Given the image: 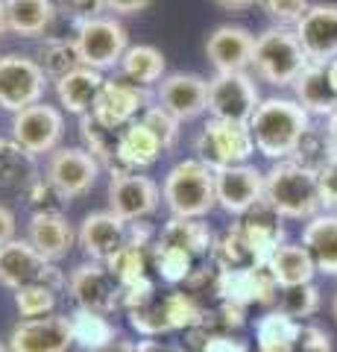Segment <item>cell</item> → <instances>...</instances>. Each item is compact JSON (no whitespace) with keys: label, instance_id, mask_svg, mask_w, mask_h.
<instances>
[{"label":"cell","instance_id":"f35d334b","mask_svg":"<svg viewBox=\"0 0 337 352\" xmlns=\"http://www.w3.org/2000/svg\"><path fill=\"white\" fill-rule=\"evenodd\" d=\"M32 182V156L12 138H0V185L18 188Z\"/></svg>","mask_w":337,"mask_h":352},{"label":"cell","instance_id":"ffe728a7","mask_svg":"<svg viewBox=\"0 0 337 352\" xmlns=\"http://www.w3.org/2000/svg\"><path fill=\"white\" fill-rule=\"evenodd\" d=\"M126 235L129 223L124 217H117L112 208H106V212H91L82 217L77 229V244L91 261H106L112 252L126 244Z\"/></svg>","mask_w":337,"mask_h":352},{"label":"cell","instance_id":"74e56055","mask_svg":"<svg viewBox=\"0 0 337 352\" xmlns=\"http://www.w3.org/2000/svg\"><path fill=\"white\" fill-rule=\"evenodd\" d=\"M36 62L45 68V74L50 76L53 82H56L59 76L71 74L73 68H80V65H82L73 38H45V41L38 44Z\"/></svg>","mask_w":337,"mask_h":352},{"label":"cell","instance_id":"1f68e13d","mask_svg":"<svg viewBox=\"0 0 337 352\" xmlns=\"http://www.w3.org/2000/svg\"><path fill=\"white\" fill-rule=\"evenodd\" d=\"M121 74L126 76L129 82L135 85H159L161 80H165V53H161L159 47H153V44H129V50L124 53L121 59Z\"/></svg>","mask_w":337,"mask_h":352},{"label":"cell","instance_id":"d6986e66","mask_svg":"<svg viewBox=\"0 0 337 352\" xmlns=\"http://www.w3.org/2000/svg\"><path fill=\"white\" fill-rule=\"evenodd\" d=\"M293 30L311 62L329 65L337 59V3H311Z\"/></svg>","mask_w":337,"mask_h":352},{"label":"cell","instance_id":"5b68a950","mask_svg":"<svg viewBox=\"0 0 337 352\" xmlns=\"http://www.w3.org/2000/svg\"><path fill=\"white\" fill-rule=\"evenodd\" d=\"M194 150H197V159L209 164L211 170H223L232 168V164H246L249 156L255 153V141L253 132H249V124L209 118V124L197 135Z\"/></svg>","mask_w":337,"mask_h":352},{"label":"cell","instance_id":"52a82bcc","mask_svg":"<svg viewBox=\"0 0 337 352\" xmlns=\"http://www.w3.org/2000/svg\"><path fill=\"white\" fill-rule=\"evenodd\" d=\"M47 80L50 76L36 59L21 56V53L0 56V109L15 115L21 109L41 103L47 91Z\"/></svg>","mask_w":337,"mask_h":352},{"label":"cell","instance_id":"7a4b0ae2","mask_svg":"<svg viewBox=\"0 0 337 352\" xmlns=\"http://www.w3.org/2000/svg\"><path fill=\"white\" fill-rule=\"evenodd\" d=\"M264 203L288 220L317 217L323 208L317 173L293 159L273 162V168L264 173Z\"/></svg>","mask_w":337,"mask_h":352},{"label":"cell","instance_id":"ba28073f","mask_svg":"<svg viewBox=\"0 0 337 352\" xmlns=\"http://www.w3.org/2000/svg\"><path fill=\"white\" fill-rule=\"evenodd\" d=\"M32 282H50V285H56V288H62L68 279H65L56 264L47 261L27 238L24 241L12 238L9 244L0 247V285L18 291Z\"/></svg>","mask_w":337,"mask_h":352},{"label":"cell","instance_id":"8d00e7d4","mask_svg":"<svg viewBox=\"0 0 337 352\" xmlns=\"http://www.w3.org/2000/svg\"><path fill=\"white\" fill-rule=\"evenodd\" d=\"M150 258H153V270L159 273V279L167 282V285L188 282V276L194 273V261H197L188 250L165 244V241H156L153 252H150Z\"/></svg>","mask_w":337,"mask_h":352},{"label":"cell","instance_id":"277c9868","mask_svg":"<svg viewBox=\"0 0 337 352\" xmlns=\"http://www.w3.org/2000/svg\"><path fill=\"white\" fill-rule=\"evenodd\" d=\"M311 65L305 47L297 36L293 27H270L255 38V56H253V68L255 76L264 80L276 88L293 85L297 76Z\"/></svg>","mask_w":337,"mask_h":352},{"label":"cell","instance_id":"7c38bea8","mask_svg":"<svg viewBox=\"0 0 337 352\" xmlns=\"http://www.w3.org/2000/svg\"><path fill=\"white\" fill-rule=\"evenodd\" d=\"M100 170H103L100 162L85 147H59L50 153L45 176L62 200H77V197L89 194L94 188Z\"/></svg>","mask_w":337,"mask_h":352},{"label":"cell","instance_id":"44dd1931","mask_svg":"<svg viewBox=\"0 0 337 352\" xmlns=\"http://www.w3.org/2000/svg\"><path fill=\"white\" fill-rule=\"evenodd\" d=\"M205 56H209V62L214 65L217 74L246 71V68H253L255 36L246 27L223 24L211 32L209 41H205Z\"/></svg>","mask_w":337,"mask_h":352},{"label":"cell","instance_id":"603a6c76","mask_svg":"<svg viewBox=\"0 0 337 352\" xmlns=\"http://www.w3.org/2000/svg\"><path fill=\"white\" fill-rule=\"evenodd\" d=\"M161 153H165V147L156 138V132L138 118L117 132V153H115L117 168L115 170H144L159 162Z\"/></svg>","mask_w":337,"mask_h":352},{"label":"cell","instance_id":"f907efd6","mask_svg":"<svg viewBox=\"0 0 337 352\" xmlns=\"http://www.w3.org/2000/svg\"><path fill=\"white\" fill-rule=\"evenodd\" d=\"M103 3L108 12H115V15H138V12H144L153 0H103Z\"/></svg>","mask_w":337,"mask_h":352},{"label":"cell","instance_id":"9c48e42d","mask_svg":"<svg viewBox=\"0 0 337 352\" xmlns=\"http://www.w3.org/2000/svg\"><path fill=\"white\" fill-rule=\"evenodd\" d=\"M62 135H65L62 109L50 106L45 100L21 109V112H15V118H12V141L18 147H24L32 159L59 150Z\"/></svg>","mask_w":337,"mask_h":352},{"label":"cell","instance_id":"d4e9b609","mask_svg":"<svg viewBox=\"0 0 337 352\" xmlns=\"http://www.w3.org/2000/svg\"><path fill=\"white\" fill-rule=\"evenodd\" d=\"M241 226L246 232V241L253 247V256L258 264H267L270 256L285 244V226H281V214L273 212L267 203H258L255 208L241 217Z\"/></svg>","mask_w":337,"mask_h":352},{"label":"cell","instance_id":"8992f818","mask_svg":"<svg viewBox=\"0 0 337 352\" xmlns=\"http://www.w3.org/2000/svg\"><path fill=\"white\" fill-rule=\"evenodd\" d=\"M73 44H77L80 62L85 68L108 71L115 65H121L124 53L129 50V36H126V27L117 18L100 15V18L77 24Z\"/></svg>","mask_w":337,"mask_h":352},{"label":"cell","instance_id":"681fc988","mask_svg":"<svg viewBox=\"0 0 337 352\" xmlns=\"http://www.w3.org/2000/svg\"><path fill=\"white\" fill-rule=\"evenodd\" d=\"M197 352H249V344L235 338L232 332H217L211 338H205Z\"/></svg>","mask_w":337,"mask_h":352},{"label":"cell","instance_id":"4fadbf2b","mask_svg":"<svg viewBox=\"0 0 337 352\" xmlns=\"http://www.w3.org/2000/svg\"><path fill=\"white\" fill-rule=\"evenodd\" d=\"M68 296L77 308H91V311H103L112 314L115 308H121V285L108 273V267L103 261H82L71 270L68 282Z\"/></svg>","mask_w":337,"mask_h":352},{"label":"cell","instance_id":"cb8c5ba5","mask_svg":"<svg viewBox=\"0 0 337 352\" xmlns=\"http://www.w3.org/2000/svg\"><path fill=\"white\" fill-rule=\"evenodd\" d=\"M106 85V76L103 71H94V68H85V65H80V68H73L71 74H65L56 80V97H59V106L65 109V112L71 115H89L97 97H100Z\"/></svg>","mask_w":337,"mask_h":352},{"label":"cell","instance_id":"9a60e30c","mask_svg":"<svg viewBox=\"0 0 337 352\" xmlns=\"http://www.w3.org/2000/svg\"><path fill=\"white\" fill-rule=\"evenodd\" d=\"M214 185H217V206L235 217H244L249 208L264 203V173L249 162L214 170Z\"/></svg>","mask_w":337,"mask_h":352},{"label":"cell","instance_id":"816d5d0a","mask_svg":"<svg viewBox=\"0 0 337 352\" xmlns=\"http://www.w3.org/2000/svg\"><path fill=\"white\" fill-rule=\"evenodd\" d=\"M15 238V214L6 206H0V247Z\"/></svg>","mask_w":337,"mask_h":352},{"label":"cell","instance_id":"4316f807","mask_svg":"<svg viewBox=\"0 0 337 352\" xmlns=\"http://www.w3.org/2000/svg\"><path fill=\"white\" fill-rule=\"evenodd\" d=\"M302 247L311 252L317 273L337 276V212L311 217L302 229Z\"/></svg>","mask_w":337,"mask_h":352},{"label":"cell","instance_id":"ac0fdd59","mask_svg":"<svg viewBox=\"0 0 337 352\" xmlns=\"http://www.w3.org/2000/svg\"><path fill=\"white\" fill-rule=\"evenodd\" d=\"M156 103L165 106L182 124L194 120L202 112H209V80H202L200 74H182V71L167 74L156 85Z\"/></svg>","mask_w":337,"mask_h":352},{"label":"cell","instance_id":"e575fe53","mask_svg":"<svg viewBox=\"0 0 337 352\" xmlns=\"http://www.w3.org/2000/svg\"><path fill=\"white\" fill-rule=\"evenodd\" d=\"M211 261H214L220 270H237V267H249V264H258L241 223H232V226L223 232L220 241H214Z\"/></svg>","mask_w":337,"mask_h":352},{"label":"cell","instance_id":"ee69618b","mask_svg":"<svg viewBox=\"0 0 337 352\" xmlns=\"http://www.w3.org/2000/svg\"><path fill=\"white\" fill-rule=\"evenodd\" d=\"M141 120L156 132V138L161 141V147L165 150H173L176 147V141H179V126H182V120L179 118H173L165 106H147L144 109V115H141Z\"/></svg>","mask_w":337,"mask_h":352},{"label":"cell","instance_id":"7402d4cb","mask_svg":"<svg viewBox=\"0 0 337 352\" xmlns=\"http://www.w3.org/2000/svg\"><path fill=\"white\" fill-rule=\"evenodd\" d=\"M27 241L47 261L56 264L59 258H65L71 252L73 241H77V232H73V226L68 223V217L62 212H32Z\"/></svg>","mask_w":337,"mask_h":352},{"label":"cell","instance_id":"6f0895ef","mask_svg":"<svg viewBox=\"0 0 337 352\" xmlns=\"http://www.w3.org/2000/svg\"><path fill=\"white\" fill-rule=\"evenodd\" d=\"M9 32V18H6V0H0V36Z\"/></svg>","mask_w":337,"mask_h":352},{"label":"cell","instance_id":"f6af8a7d","mask_svg":"<svg viewBox=\"0 0 337 352\" xmlns=\"http://www.w3.org/2000/svg\"><path fill=\"white\" fill-rule=\"evenodd\" d=\"M261 6L279 27H297V21L308 12L311 0H261Z\"/></svg>","mask_w":337,"mask_h":352},{"label":"cell","instance_id":"f546056e","mask_svg":"<svg viewBox=\"0 0 337 352\" xmlns=\"http://www.w3.org/2000/svg\"><path fill=\"white\" fill-rule=\"evenodd\" d=\"M9 32L21 38H36L50 30L56 18V3L53 0H6Z\"/></svg>","mask_w":337,"mask_h":352},{"label":"cell","instance_id":"b9f144b4","mask_svg":"<svg viewBox=\"0 0 337 352\" xmlns=\"http://www.w3.org/2000/svg\"><path fill=\"white\" fill-rule=\"evenodd\" d=\"M126 317H129V326H132L138 335H144V338H159V335L170 332L167 314H165V296L161 294H156L147 305L126 311Z\"/></svg>","mask_w":337,"mask_h":352},{"label":"cell","instance_id":"db71d44e","mask_svg":"<svg viewBox=\"0 0 337 352\" xmlns=\"http://www.w3.org/2000/svg\"><path fill=\"white\" fill-rule=\"evenodd\" d=\"M167 349L170 346H165L156 338H144V340H138V344H135V352H167Z\"/></svg>","mask_w":337,"mask_h":352},{"label":"cell","instance_id":"bcb514c9","mask_svg":"<svg viewBox=\"0 0 337 352\" xmlns=\"http://www.w3.org/2000/svg\"><path fill=\"white\" fill-rule=\"evenodd\" d=\"M320 182V197H323V208H332L337 212V153L325 162V168L317 173Z\"/></svg>","mask_w":337,"mask_h":352},{"label":"cell","instance_id":"680465c9","mask_svg":"<svg viewBox=\"0 0 337 352\" xmlns=\"http://www.w3.org/2000/svg\"><path fill=\"white\" fill-rule=\"evenodd\" d=\"M325 68H329V80H332L334 91H337V59H334V62H329V65H325Z\"/></svg>","mask_w":337,"mask_h":352},{"label":"cell","instance_id":"4dcf8cb0","mask_svg":"<svg viewBox=\"0 0 337 352\" xmlns=\"http://www.w3.org/2000/svg\"><path fill=\"white\" fill-rule=\"evenodd\" d=\"M159 241L188 250L194 258H205V256L211 258V250H214L211 229L202 223V217H170L165 229L159 232Z\"/></svg>","mask_w":337,"mask_h":352},{"label":"cell","instance_id":"e0dca14e","mask_svg":"<svg viewBox=\"0 0 337 352\" xmlns=\"http://www.w3.org/2000/svg\"><path fill=\"white\" fill-rule=\"evenodd\" d=\"M73 346V332L68 314L24 317L9 335L12 352H68Z\"/></svg>","mask_w":337,"mask_h":352},{"label":"cell","instance_id":"ab89813d","mask_svg":"<svg viewBox=\"0 0 337 352\" xmlns=\"http://www.w3.org/2000/svg\"><path fill=\"white\" fill-rule=\"evenodd\" d=\"M59 288L50 282H32L15 291V308L21 317H47L56 308Z\"/></svg>","mask_w":337,"mask_h":352},{"label":"cell","instance_id":"9f6ffc18","mask_svg":"<svg viewBox=\"0 0 337 352\" xmlns=\"http://www.w3.org/2000/svg\"><path fill=\"white\" fill-rule=\"evenodd\" d=\"M325 132H329L332 147H334V153H337V109H334V115L325 118Z\"/></svg>","mask_w":337,"mask_h":352},{"label":"cell","instance_id":"83f0119b","mask_svg":"<svg viewBox=\"0 0 337 352\" xmlns=\"http://www.w3.org/2000/svg\"><path fill=\"white\" fill-rule=\"evenodd\" d=\"M302 323L281 308L261 314L255 323V352H297Z\"/></svg>","mask_w":337,"mask_h":352},{"label":"cell","instance_id":"6da1fadb","mask_svg":"<svg viewBox=\"0 0 337 352\" xmlns=\"http://www.w3.org/2000/svg\"><path fill=\"white\" fill-rule=\"evenodd\" d=\"M311 129V115L290 97H267L249 118L255 150L270 162L293 159L302 135Z\"/></svg>","mask_w":337,"mask_h":352},{"label":"cell","instance_id":"f1b7e54d","mask_svg":"<svg viewBox=\"0 0 337 352\" xmlns=\"http://www.w3.org/2000/svg\"><path fill=\"white\" fill-rule=\"evenodd\" d=\"M267 267H270V273H273V279L279 282V288L308 285V282H314V273H317L311 252L302 244H288V241L270 256Z\"/></svg>","mask_w":337,"mask_h":352},{"label":"cell","instance_id":"d6a6232c","mask_svg":"<svg viewBox=\"0 0 337 352\" xmlns=\"http://www.w3.org/2000/svg\"><path fill=\"white\" fill-rule=\"evenodd\" d=\"M71 332H73V346L82 352H100L112 340H117V329L108 320V314L91 311V308H77L71 317Z\"/></svg>","mask_w":337,"mask_h":352},{"label":"cell","instance_id":"7bdbcfd3","mask_svg":"<svg viewBox=\"0 0 337 352\" xmlns=\"http://www.w3.org/2000/svg\"><path fill=\"white\" fill-rule=\"evenodd\" d=\"M279 308L288 311L290 317H297V320L317 314V308H320L317 285L308 282V285H297V288H281L279 291Z\"/></svg>","mask_w":337,"mask_h":352},{"label":"cell","instance_id":"2e32d148","mask_svg":"<svg viewBox=\"0 0 337 352\" xmlns=\"http://www.w3.org/2000/svg\"><path fill=\"white\" fill-rule=\"evenodd\" d=\"M153 106L150 103V91L144 85L135 82H121V80H106L100 97L91 109V115L100 120L103 126L121 132L124 126H129L132 120H138L144 115V109Z\"/></svg>","mask_w":337,"mask_h":352},{"label":"cell","instance_id":"7dc6e473","mask_svg":"<svg viewBox=\"0 0 337 352\" xmlns=\"http://www.w3.org/2000/svg\"><path fill=\"white\" fill-rule=\"evenodd\" d=\"M62 9L73 18V24H82V21L100 18L103 12H108L103 0H62Z\"/></svg>","mask_w":337,"mask_h":352},{"label":"cell","instance_id":"11a10c76","mask_svg":"<svg viewBox=\"0 0 337 352\" xmlns=\"http://www.w3.org/2000/svg\"><path fill=\"white\" fill-rule=\"evenodd\" d=\"M100 352H135V344H132V340L117 338V340H112V344H108V346H103Z\"/></svg>","mask_w":337,"mask_h":352},{"label":"cell","instance_id":"5bb4252c","mask_svg":"<svg viewBox=\"0 0 337 352\" xmlns=\"http://www.w3.org/2000/svg\"><path fill=\"white\" fill-rule=\"evenodd\" d=\"M279 282L273 279L267 264H249L237 270H220L217 273V300L237 302V305H273L279 300Z\"/></svg>","mask_w":337,"mask_h":352},{"label":"cell","instance_id":"3957f363","mask_svg":"<svg viewBox=\"0 0 337 352\" xmlns=\"http://www.w3.org/2000/svg\"><path fill=\"white\" fill-rule=\"evenodd\" d=\"M161 200L173 217H205L217 206L214 170L200 159L176 162L161 182Z\"/></svg>","mask_w":337,"mask_h":352},{"label":"cell","instance_id":"836d02e7","mask_svg":"<svg viewBox=\"0 0 337 352\" xmlns=\"http://www.w3.org/2000/svg\"><path fill=\"white\" fill-rule=\"evenodd\" d=\"M150 247H138V244H126L112 252L103 264L108 267V273L117 279V285H132V282H141V279H147L150 276V267H153V258H150Z\"/></svg>","mask_w":337,"mask_h":352},{"label":"cell","instance_id":"60d3db41","mask_svg":"<svg viewBox=\"0 0 337 352\" xmlns=\"http://www.w3.org/2000/svg\"><path fill=\"white\" fill-rule=\"evenodd\" d=\"M334 156V147H332V138L325 129L311 126L305 135H302L297 153H293V162H299L302 168H308L314 173H320L325 168V162Z\"/></svg>","mask_w":337,"mask_h":352},{"label":"cell","instance_id":"6125c7cd","mask_svg":"<svg viewBox=\"0 0 337 352\" xmlns=\"http://www.w3.org/2000/svg\"><path fill=\"white\" fill-rule=\"evenodd\" d=\"M167 352H188V349H179V346H173V349H167Z\"/></svg>","mask_w":337,"mask_h":352},{"label":"cell","instance_id":"c3c4849f","mask_svg":"<svg viewBox=\"0 0 337 352\" xmlns=\"http://www.w3.org/2000/svg\"><path fill=\"white\" fill-rule=\"evenodd\" d=\"M297 352H332V338L320 326H302Z\"/></svg>","mask_w":337,"mask_h":352},{"label":"cell","instance_id":"91938a15","mask_svg":"<svg viewBox=\"0 0 337 352\" xmlns=\"http://www.w3.org/2000/svg\"><path fill=\"white\" fill-rule=\"evenodd\" d=\"M332 314H334V320H337V294H334V300H332Z\"/></svg>","mask_w":337,"mask_h":352},{"label":"cell","instance_id":"484cf974","mask_svg":"<svg viewBox=\"0 0 337 352\" xmlns=\"http://www.w3.org/2000/svg\"><path fill=\"white\" fill-rule=\"evenodd\" d=\"M293 88V100H297L311 118H329L334 115L337 109V91L329 80V68L325 65L311 62L305 71L297 76V82L290 85Z\"/></svg>","mask_w":337,"mask_h":352},{"label":"cell","instance_id":"8fae6325","mask_svg":"<svg viewBox=\"0 0 337 352\" xmlns=\"http://www.w3.org/2000/svg\"><path fill=\"white\" fill-rule=\"evenodd\" d=\"M161 203V188L141 170H112L108 179V208L126 223L147 220Z\"/></svg>","mask_w":337,"mask_h":352},{"label":"cell","instance_id":"94428289","mask_svg":"<svg viewBox=\"0 0 337 352\" xmlns=\"http://www.w3.org/2000/svg\"><path fill=\"white\" fill-rule=\"evenodd\" d=\"M0 352H12V349H9V344H3V340H0Z\"/></svg>","mask_w":337,"mask_h":352},{"label":"cell","instance_id":"d590c367","mask_svg":"<svg viewBox=\"0 0 337 352\" xmlns=\"http://www.w3.org/2000/svg\"><path fill=\"white\" fill-rule=\"evenodd\" d=\"M80 135H82L85 150H89L97 162H100V168H108V170L117 168V159H115V153H117V132L115 129L103 126L100 120L89 112V115L80 118Z\"/></svg>","mask_w":337,"mask_h":352},{"label":"cell","instance_id":"f5cc1de1","mask_svg":"<svg viewBox=\"0 0 337 352\" xmlns=\"http://www.w3.org/2000/svg\"><path fill=\"white\" fill-rule=\"evenodd\" d=\"M211 3L220 6V9H226V12H244V9L261 3V0H211Z\"/></svg>","mask_w":337,"mask_h":352},{"label":"cell","instance_id":"30bf717a","mask_svg":"<svg viewBox=\"0 0 337 352\" xmlns=\"http://www.w3.org/2000/svg\"><path fill=\"white\" fill-rule=\"evenodd\" d=\"M261 106V94L255 80L246 71L214 74L209 80V115L223 120H241L249 124Z\"/></svg>","mask_w":337,"mask_h":352}]
</instances>
